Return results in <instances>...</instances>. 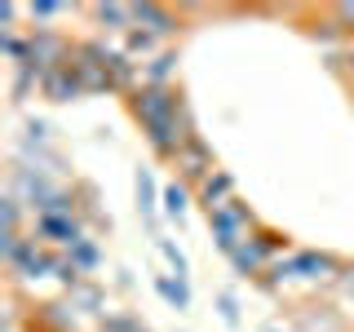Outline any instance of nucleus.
<instances>
[{
    "mask_svg": "<svg viewBox=\"0 0 354 332\" xmlns=\"http://www.w3.org/2000/svg\"><path fill=\"white\" fill-rule=\"evenodd\" d=\"M129 111L142 124L151 151L160 155V160H177L186 142H195V124H191L186 102L173 84H138L133 98H129Z\"/></svg>",
    "mask_w": 354,
    "mask_h": 332,
    "instance_id": "nucleus-1",
    "label": "nucleus"
},
{
    "mask_svg": "<svg viewBox=\"0 0 354 332\" xmlns=\"http://www.w3.org/2000/svg\"><path fill=\"white\" fill-rule=\"evenodd\" d=\"M346 279V266L341 257H332V252H319V248H292L283 252L279 261L266 270V284L270 288H324V284H341Z\"/></svg>",
    "mask_w": 354,
    "mask_h": 332,
    "instance_id": "nucleus-2",
    "label": "nucleus"
},
{
    "mask_svg": "<svg viewBox=\"0 0 354 332\" xmlns=\"http://www.w3.org/2000/svg\"><path fill=\"white\" fill-rule=\"evenodd\" d=\"M208 230H213V243L226 257H235V252L257 235V217H252V208L243 204V199H230V204H221L208 213Z\"/></svg>",
    "mask_w": 354,
    "mask_h": 332,
    "instance_id": "nucleus-3",
    "label": "nucleus"
},
{
    "mask_svg": "<svg viewBox=\"0 0 354 332\" xmlns=\"http://www.w3.org/2000/svg\"><path fill=\"white\" fill-rule=\"evenodd\" d=\"M36 235H40V243H53V248L71 252L75 243L84 239V226H80L75 213H40L36 217Z\"/></svg>",
    "mask_w": 354,
    "mask_h": 332,
    "instance_id": "nucleus-4",
    "label": "nucleus"
},
{
    "mask_svg": "<svg viewBox=\"0 0 354 332\" xmlns=\"http://www.w3.org/2000/svg\"><path fill=\"white\" fill-rule=\"evenodd\" d=\"M173 164H177V173H182V182H186V186H191V182L199 186V182H208V177L217 173V164H213V151H208L199 138H195V142H186V147H182V155H177Z\"/></svg>",
    "mask_w": 354,
    "mask_h": 332,
    "instance_id": "nucleus-5",
    "label": "nucleus"
},
{
    "mask_svg": "<svg viewBox=\"0 0 354 332\" xmlns=\"http://www.w3.org/2000/svg\"><path fill=\"white\" fill-rule=\"evenodd\" d=\"M133 22H138V31H147V36H155V40H169V36H177V14L173 9H164V5H133Z\"/></svg>",
    "mask_w": 354,
    "mask_h": 332,
    "instance_id": "nucleus-6",
    "label": "nucleus"
},
{
    "mask_svg": "<svg viewBox=\"0 0 354 332\" xmlns=\"http://www.w3.org/2000/svg\"><path fill=\"white\" fill-rule=\"evenodd\" d=\"M40 93L53 98V102H71V98L84 93V84H80V75H75V66L66 62V66H53V71L40 80Z\"/></svg>",
    "mask_w": 354,
    "mask_h": 332,
    "instance_id": "nucleus-7",
    "label": "nucleus"
},
{
    "mask_svg": "<svg viewBox=\"0 0 354 332\" xmlns=\"http://www.w3.org/2000/svg\"><path fill=\"white\" fill-rule=\"evenodd\" d=\"M235 199V177L230 173H213L208 182H199V204H204V213H213V208H221V204H230Z\"/></svg>",
    "mask_w": 354,
    "mask_h": 332,
    "instance_id": "nucleus-8",
    "label": "nucleus"
},
{
    "mask_svg": "<svg viewBox=\"0 0 354 332\" xmlns=\"http://www.w3.org/2000/svg\"><path fill=\"white\" fill-rule=\"evenodd\" d=\"M88 14L97 18L102 31H133L138 27V22H133V5H93Z\"/></svg>",
    "mask_w": 354,
    "mask_h": 332,
    "instance_id": "nucleus-9",
    "label": "nucleus"
},
{
    "mask_svg": "<svg viewBox=\"0 0 354 332\" xmlns=\"http://www.w3.org/2000/svg\"><path fill=\"white\" fill-rule=\"evenodd\" d=\"M160 204H164V213H169L173 221H182L186 208H191V186H186V182H169V186H164V199H160Z\"/></svg>",
    "mask_w": 354,
    "mask_h": 332,
    "instance_id": "nucleus-10",
    "label": "nucleus"
},
{
    "mask_svg": "<svg viewBox=\"0 0 354 332\" xmlns=\"http://www.w3.org/2000/svg\"><path fill=\"white\" fill-rule=\"evenodd\" d=\"M62 257L71 261V266H75V270H80V275H88V270H97V261H102V248H97V243L84 235V239L75 243L71 252H62Z\"/></svg>",
    "mask_w": 354,
    "mask_h": 332,
    "instance_id": "nucleus-11",
    "label": "nucleus"
},
{
    "mask_svg": "<svg viewBox=\"0 0 354 332\" xmlns=\"http://www.w3.org/2000/svg\"><path fill=\"white\" fill-rule=\"evenodd\" d=\"M155 288H160V297H164V302H169L173 310H186V306H191V288H186V279L160 275V279H155Z\"/></svg>",
    "mask_w": 354,
    "mask_h": 332,
    "instance_id": "nucleus-12",
    "label": "nucleus"
},
{
    "mask_svg": "<svg viewBox=\"0 0 354 332\" xmlns=\"http://www.w3.org/2000/svg\"><path fill=\"white\" fill-rule=\"evenodd\" d=\"M160 191H155V177L151 169H138V208H142V217H155V208H160Z\"/></svg>",
    "mask_w": 354,
    "mask_h": 332,
    "instance_id": "nucleus-13",
    "label": "nucleus"
},
{
    "mask_svg": "<svg viewBox=\"0 0 354 332\" xmlns=\"http://www.w3.org/2000/svg\"><path fill=\"white\" fill-rule=\"evenodd\" d=\"M173 66H177V53H160V58H151V66L142 71V84H169Z\"/></svg>",
    "mask_w": 354,
    "mask_h": 332,
    "instance_id": "nucleus-14",
    "label": "nucleus"
},
{
    "mask_svg": "<svg viewBox=\"0 0 354 332\" xmlns=\"http://www.w3.org/2000/svg\"><path fill=\"white\" fill-rule=\"evenodd\" d=\"M58 14H66V5H62V0H36V5H27V18H31V22L58 18Z\"/></svg>",
    "mask_w": 354,
    "mask_h": 332,
    "instance_id": "nucleus-15",
    "label": "nucleus"
},
{
    "mask_svg": "<svg viewBox=\"0 0 354 332\" xmlns=\"http://www.w3.org/2000/svg\"><path fill=\"white\" fill-rule=\"evenodd\" d=\"M160 252L169 257V266H173V275H177V279H186V257H182V248H177L173 239H160Z\"/></svg>",
    "mask_w": 354,
    "mask_h": 332,
    "instance_id": "nucleus-16",
    "label": "nucleus"
},
{
    "mask_svg": "<svg viewBox=\"0 0 354 332\" xmlns=\"http://www.w3.org/2000/svg\"><path fill=\"white\" fill-rule=\"evenodd\" d=\"M217 306H221V319H226V324H235V319H239V306H235V293H221V297H217Z\"/></svg>",
    "mask_w": 354,
    "mask_h": 332,
    "instance_id": "nucleus-17",
    "label": "nucleus"
},
{
    "mask_svg": "<svg viewBox=\"0 0 354 332\" xmlns=\"http://www.w3.org/2000/svg\"><path fill=\"white\" fill-rule=\"evenodd\" d=\"M111 332H147V328H138V324H129V319H111L106 324Z\"/></svg>",
    "mask_w": 354,
    "mask_h": 332,
    "instance_id": "nucleus-18",
    "label": "nucleus"
},
{
    "mask_svg": "<svg viewBox=\"0 0 354 332\" xmlns=\"http://www.w3.org/2000/svg\"><path fill=\"white\" fill-rule=\"evenodd\" d=\"M341 293H346V302L354 306V270H346V279H341Z\"/></svg>",
    "mask_w": 354,
    "mask_h": 332,
    "instance_id": "nucleus-19",
    "label": "nucleus"
},
{
    "mask_svg": "<svg viewBox=\"0 0 354 332\" xmlns=\"http://www.w3.org/2000/svg\"><path fill=\"white\" fill-rule=\"evenodd\" d=\"M270 332H279V328H270Z\"/></svg>",
    "mask_w": 354,
    "mask_h": 332,
    "instance_id": "nucleus-20",
    "label": "nucleus"
}]
</instances>
